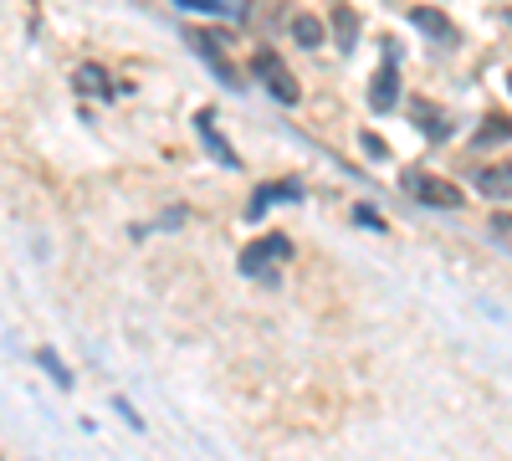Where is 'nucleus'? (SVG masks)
<instances>
[{"mask_svg": "<svg viewBox=\"0 0 512 461\" xmlns=\"http://www.w3.org/2000/svg\"><path fill=\"white\" fill-rule=\"evenodd\" d=\"M292 262V241L282 231H267V236H256L246 251H241V272L246 277H272L277 267Z\"/></svg>", "mask_w": 512, "mask_h": 461, "instance_id": "nucleus-1", "label": "nucleus"}, {"mask_svg": "<svg viewBox=\"0 0 512 461\" xmlns=\"http://www.w3.org/2000/svg\"><path fill=\"white\" fill-rule=\"evenodd\" d=\"M405 190L420 200V205H436V211H456L461 205V190L441 175H425V170H405Z\"/></svg>", "mask_w": 512, "mask_h": 461, "instance_id": "nucleus-2", "label": "nucleus"}, {"mask_svg": "<svg viewBox=\"0 0 512 461\" xmlns=\"http://www.w3.org/2000/svg\"><path fill=\"white\" fill-rule=\"evenodd\" d=\"M256 77L267 82V93H272L282 108H292L297 98H303V88H297V77H292V72H287L272 52H256Z\"/></svg>", "mask_w": 512, "mask_h": 461, "instance_id": "nucleus-3", "label": "nucleus"}, {"mask_svg": "<svg viewBox=\"0 0 512 461\" xmlns=\"http://www.w3.org/2000/svg\"><path fill=\"white\" fill-rule=\"evenodd\" d=\"M190 47L210 62V72H216L226 88H241V72L231 67V57H226V47H221V36L216 31H200V26H190Z\"/></svg>", "mask_w": 512, "mask_h": 461, "instance_id": "nucleus-4", "label": "nucleus"}, {"mask_svg": "<svg viewBox=\"0 0 512 461\" xmlns=\"http://www.w3.org/2000/svg\"><path fill=\"white\" fill-rule=\"evenodd\" d=\"M369 108H374V113H395V108H400V72H395V62H384V67L374 72V82H369Z\"/></svg>", "mask_w": 512, "mask_h": 461, "instance_id": "nucleus-5", "label": "nucleus"}, {"mask_svg": "<svg viewBox=\"0 0 512 461\" xmlns=\"http://www.w3.org/2000/svg\"><path fill=\"white\" fill-rule=\"evenodd\" d=\"M72 88H77L82 98H118V82H113L98 62H82V67L72 72Z\"/></svg>", "mask_w": 512, "mask_h": 461, "instance_id": "nucleus-6", "label": "nucleus"}, {"mask_svg": "<svg viewBox=\"0 0 512 461\" xmlns=\"http://www.w3.org/2000/svg\"><path fill=\"white\" fill-rule=\"evenodd\" d=\"M277 200H303V185H297V180H272V185H262V190L251 195L246 216L262 221V211H267V205H277Z\"/></svg>", "mask_w": 512, "mask_h": 461, "instance_id": "nucleus-7", "label": "nucleus"}, {"mask_svg": "<svg viewBox=\"0 0 512 461\" xmlns=\"http://www.w3.org/2000/svg\"><path fill=\"white\" fill-rule=\"evenodd\" d=\"M195 129L205 134V144H210V154H216V159L226 164V170H236V164H241V159H236V149H231V144H226V139L216 134V113H210V108H205V113H195Z\"/></svg>", "mask_w": 512, "mask_h": 461, "instance_id": "nucleus-8", "label": "nucleus"}, {"mask_svg": "<svg viewBox=\"0 0 512 461\" xmlns=\"http://www.w3.org/2000/svg\"><path fill=\"white\" fill-rule=\"evenodd\" d=\"M410 118L425 129V139H446L451 134V118H441L436 103H425V98H410Z\"/></svg>", "mask_w": 512, "mask_h": 461, "instance_id": "nucleus-9", "label": "nucleus"}, {"mask_svg": "<svg viewBox=\"0 0 512 461\" xmlns=\"http://www.w3.org/2000/svg\"><path fill=\"white\" fill-rule=\"evenodd\" d=\"M410 26H420L425 36H436V41L456 36V31H451V16H441V11H431V6H410Z\"/></svg>", "mask_w": 512, "mask_h": 461, "instance_id": "nucleus-10", "label": "nucleus"}, {"mask_svg": "<svg viewBox=\"0 0 512 461\" xmlns=\"http://www.w3.org/2000/svg\"><path fill=\"white\" fill-rule=\"evenodd\" d=\"M175 6H180V11H205V16H216V11H231V16H236V11H241L236 0H175Z\"/></svg>", "mask_w": 512, "mask_h": 461, "instance_id": "nucleus-11", "label": "nucleus"}, {"mask_svg": "<svg viewBox=\"0 0 512 461\" xmlns=\"http://www.w3.org/2000/svg\"><path fill=\"white\" fill-rule=\"evenodd\" d=\"M292 36L303 41V47H318V41H323V26H318L313 16H297V21H292Z\"/></svg>", "mask_w": 512, "mask_h": 461, "instance_id": "nucleus-12", "label": "nucleus"}, {"mask_svg": "<svg viewBox=\"0 0 512 461\" xmlns=\"http://www.w3.org/2000/svg\"><path fill=\"white\" fill-rule=\"evenodd\" d=\"M36 364H41V369H47V374H52V380H57V385H72V374L62 369V359H57L52 349H41V354H36Z\"/></svg>", "mask_w": 512, "mask_h": 461, "instance_id": "nucleus-13", "label": "nucleus"}, {"mask_svg": "<svg viewBox=\"0 0 512 461\" xmlns=\"http://www.w3.org/2000/svg\"><path fill=\"white\" fill-rule=\"evenodd\" d=\"M487 195H507V164H497V170H482V180H477Z\"/></svg>", "mask_w": 512, "mask_h": 461, "instance_id": "nucleus-14", "label": "nucleus"}, {"mask_svg": "<svg viewBox=\"0 0 512 461\" xmlns=\"http://www.w3.org/2000/svg\"><path fill=\"white\" fill-rule=\"evenodd\" d=\"M364 154H369V159H390V144L374 139V134H364Z\"/></svg>", "mask_w": 512, "mask_h": 461, "instance_id": "nucleus-15", "label": "nucleus"}, {"mask_svg": "<svg viewBox=\"0 0 512 461\" xmlns=\"http://www.w3.org/2000/svg\"><path fill=\"white\" fill-rule=\"evenodd\" d=\"M354 216H359V226H369V231H384V221H379V211H369V205H359V211H354Z\"/></svg>", "mask_w": 512, "mask_h": 461, "instance_id": "nucleus-16", "label": "nucleus"}, {"mask_svg": "<svg viewBox=\"0 0 512 461\" xmlns=\"http://www.w3.org/2000/svg\"><path fill=\"white\" fill-rule=\"evenodd\" d=\"M338 36H344V47L354 41V16H349V11H338Z\"/></svg>", "mask_w": 512, "mask_h": 461, "instance_id": "nucleus-17", "label": "nucleus"}]
</instances>
